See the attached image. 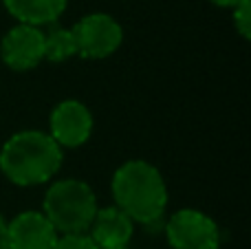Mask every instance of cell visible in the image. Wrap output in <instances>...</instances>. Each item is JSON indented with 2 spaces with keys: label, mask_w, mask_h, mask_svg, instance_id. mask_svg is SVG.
Wrapping results in <instances>:
<instances>
[{
  "label": "cell",
  "mask_w": 251,
  "mask_h": 249,
  "mask_svg": "<svg viewBox=\"0 0 251 249\" xmlns=\"http://www.w3.org/2000/svg\"><path fill=\"white\" fill-rule=\"evenodd\" d=\"M110 192L115 207H119L132 223L150 225L163 219L168 207V185L163 176L143 159L126 161L115 170Z\"/></svg>",
  "instance_id": "1"
},
{
  "label": "cell",
  "mask_w": 251,
  "mask_h": 249,
  "mask_svg": "<svg viewBox=\"0 0 251 249\" xmlns=\"http://www.w3.org/2000/svg\"><path fill=\"white\" fill-rule=\"evenodd\" d=\"M62 161V148L42 130H20L0 148V172L20 188L51 181L60 172Z\"/></svg>",
  "instance_id": "2"
},
{
  "label": "cell",
  "mask_w": 251,
  "mask_h": 249,
  "mask_svg": "<svg viewBox=\"0 0 251 249\" xmlns=\"http://www.w3.org/2000/svg\"><path fill=\"white\" fill-rule=\"evenodd\" d=\"M97 210L100 205L93 188L79 179L55 181L42 201V214L53 225L57 236L88 234Z\"/></svg>",
  "instance_id": "3"
},
{
  "label": "cell",
  "mask_w": 251,
  "mask_h": 249,
  "mask_svg": "<svg viewBox=\"0 0 251 249\" xmlns=\"http://www.w3.org/2000/svg\"><path fill=\"white\" fill-rule=\"evenodd\" d=\"M165 238L172 249H218L221 229L216 221L194 207L174 212L163 225Z\"/></svg>",
  "instance_id": "4"
},
{
  "label": "cell",
  "mask_w": 251,
  "mask_h": 249,
  "mask_svg": "<svg viewBox=\"0 0 251 249\" xmlns=\"http://www.w3.org/2000/svg\"><path fill=\"white\" fill-rule=\"evenodd\" d=\"M73 35L77 42V55L84 60H104L110 57L124 40V29L110 13H88L79 18L73 26Z\"/></svg>",
  "instance_id": "5"
},
{
  "label": "cell",
  "mask_w": 251,
  "mask_h": 249,
  "mask_svg": "<svg viewBox=\"0 0 251 249\" xmlns=\"http://www.w3.org/2000/svg\"><path fill=\"white\" fill-rule=\"evenodd\" d=\"M93 113L79 100H64L51 110L49 135L60 148H79L93 135Z\"/></svg>",
  "instance_id": "6"
},
{
  "label": "cell",
  "mask_w": 251,
  "mask_h": 249,
  "mask_svg": "<svg viewBox=\"0 0 251 249\" xmlns=\"http://www.w3.org/2000/svg\"><path fill=\"white\" fill-rule=\"evenodd\" d=\"M0 57L11 71L25 73L44 60V33L40 26L16 25L0 42Z\"/></svg>",
  "instance_id": "7"
},
{
  "label": "cell",
  "mask_w": 251,
  "mask_h": 249,
  "mask_svg": "<svg viewBox=\"0 0 251 249\" xmlns=\"http://www.w3.org/2000/svg\"><path fill=\"white\" fill-rule=\"evenodd\" d=\"M57 232L38 210L16 214L7 223V249H53Z\"/></svg>",
  "instance_id": "8"
},
{
  "label": "cell",
  "mask_w": 251,
  "mask_h": 249,
  "mask_svg": "<svg viewBox=\"0 0 251 249\" xmlns=\"http://www.w3.org/2000/svg\"><path fill=\"white\" fill-rule=\"evenodd\" d=\"M134 234V223L124 214L119 207H100L91 223L88 236L100 249L128 247Z\"/></svg>",
  "instance_id": "9"
},
{
  "label": "cell",
  "mask_w": 251,
  "mask_h": 249,
  "mask_svg": "<svg viewBox=\"0 0 251 249\" xmlns=\"http://www.w3.org/2000/svg\"><path fill=\"white\" fill-rule=\"evenodd\" d=\"M69 0H2L4 9L18 20V25L42 26L53 25L66 11Z\"/></svg>",
  "instance_id": "10"
},
{
  "label": "cell",
  "mask_w": 251,
  "mask_h": 249,
  "mask_svg": "<svg viewBox=\"0 0 251 249\" xmlns=\"http://www.w3.org/2000/svg\"><path fill=\"white\" fill-rule=\"evenodd\" d=\"M77 55V42L71 29L55 26L44 33V60L49 62H66Z\"/></svg>",
  "instance_id": "11"
},
{
  "label": "cell",
  "mask_w": 251,
  "mask_h": 249,
  "mask_svg": "<svg viewBox=\"0 0 251 249\" xmlns=\"http://www.w3.org/2000/svg\"><path fill=\"white\" fill-rule=\"evenodd\" d=\"M234 26L243 40L251 38V0H243L234 7Z\"/></svg>",
  "instance_id": "12"
},
{
  "label": "cell",
  "mask_w": 251,
  "mask_h": 249,
  "mask_svg": "<svg viewBox=\"0 0 251 249\" xmlns=\"http://www.w3.org/2000/svg\"><path fill=\"white\" fill-rule=\"evenodd\" d=\"M53 249H97V245L88 234H69V236H57Z\"/></svg>",
  "instance_id": "13"
},
{
  "label": "cell",
  "mask_w": 251,
  "mask_h": 249,
  "mask_svg": "<svg viewBox=\"0 0 251 249\" xmlns=\"http://www.w3.org/2000/svg\"><path fill=\"white\" fill-rule=\"evenodd\" d=\"M0 249H7V221L0 214Z\"/></svg>",
  "instance_id": "14"
},
{
  "label": "cell",
  "mask_w": 251,
  "mask_h": 249,
  "mask_svg": "<svg viewBox=\"0 0 251 249\" xmlns=\"http://www.w3.org/2000/svg\"><path fill=\"white\" fill-rule=\"evenodd\" d=\"M209 2H214L216 7H227V9H234L238 2H243V0H209Z\"/></svg>",
  "instance_id": "15"
},
{
  "label": "cell",
  "mask_w": 251,
  "mask_h": 249,
  "mask_svg": "<svg viewBox=\"0 0 251 249\" xmlns=\"http://www.w3.org/2000/svg\"><path fill=\"white\" fill-rule=\"evenodd\" d=\"M97 249H100V247H97ZM110 249H128V247H110Z\"/></svg>",
  "instance_id": "16"
}]
</instances>
